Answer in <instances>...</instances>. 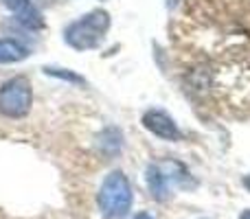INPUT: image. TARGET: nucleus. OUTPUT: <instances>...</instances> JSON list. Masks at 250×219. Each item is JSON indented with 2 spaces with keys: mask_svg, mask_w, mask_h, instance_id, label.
<instances>
[{
  "mask_svg": "<svg viewBox=\"0 0 250 219\" xmlns=\"http://www.w3.org/2000/svg\"><path fill=\"white\" fill-rule=\"evenodd\" d=\"M110 29V13L104 9L86 13L83 18L70 22L64 31V40L75 51H92L104 42L105 33Z\"/></svg>",
  "mask_w": 250,
  "mask_h": 219,
  "instance_id": "nucleus-1",
  "label": "nucleus"
},
{
  "mask_svg": "<svg viewBox=\"0 0 250 219\" xmlns=\"http://www.w3.org/2000/svg\"><path fill=\"white\" fill-rule=\"evenodd\" d=\"M132 184L123 171H112L105 176L97 195L99 211L105 219H123L132 208Z\"/></svg>",
  "mask_w": 250,
  "mask_h": 219,
  "instance_id": "nucleus-2",
  "label": "nucleus"
},
{
  "mask_svg": "<svg viewBox=\"0 0 250 219\" xmlns=\"http://www.w3.org/2000/svg\"><path fill=\"white\" fill-rule=\"evenodd\" d=\"M33 103V88L24 75L7 79L0 86V114L7 119H24Z\"/></svg>",
  "mask_w": 250,
  "mask_h": 219,
  "instance_id": "nucleus-3",
  "label": "nucleus"
},
{
  "mask_svg": "<svg viewBox=\"0 0 250 219\" xmlns=\"http://www.w3.org/2000/svg\"><path fill=\"white\" fill-rule=\"evenodd\" d=\"M143 127L147 129V132H151L154 136L163 138V140H180L182 138V132L180 127H178V123L173 120L171 114H167L165 110H147L145 114H143Z\"/></svg>",
  "mask_w": 250,
  "mask_h": 219,
  "instance_id": "nucleus-4",
  "label": "nucleus"
},
{
  "mask_svg": "<svg viewBox=\"0 0 250 219\" xmlns=\"http://www.w3.org/2000/svg\"><path fill=\"white\" fill-rule=\"evenodd\" d=\"M147 186H149L151 195H154L156 199H167L171 180H169V176L165 173V169L160 167V164H151V167L147 169Z\"/></svg>",
  "mask_w": 250,
  "mask_h": 219,
  "instance_id": "nucleus-5",
  "label": "nucleus"
},
{
  "mask_svg": "<svg viewBox=\"0 0 250 219\" xmlns=\"http://www.w3.org/2000/svg\"><path fill=\"white\" fill-rule=\"evenodd\" d=\"M29 57V48L20 44L18 40L0 38V64H13V61H22Z\"/></svg>",
  "mask_w": 250,
  "mask_h": 219,
  "instance_id": "nucleus-6",
  "label": "nucleus"
},
{
  "mask_svg": "<svg viewBox=\"0 0 250 219\" xmlns=\"http://www.w3.org/2000/svg\"><path fill=\"white\" fill-rule=\"evenodd\" d=\"M97 145L104 149V154L108 156H117L119 151H121V145H123V138H121V132L114 127H108L105 132L99 134V142Z\"/></svg>",
  "mask_w": 250,
  "mask_h": 219,
  "instance_id": "nucleus-7",
  "label": "nucleus"
},
{
  "mask_svg": "<svg viewBox=\"0 0 250 219\" xmlns=\"http://www.w3.org/2000/svg\"><path fill=\"white\" fill-rule=\"evenodd\" d=\"M18 20H20L22 26H26V29H33V31H40L44 29V20L42 16H40V11L33 7V4H26L22 11H18Z\"/></svg>",
  "mask_w": 250,
  "mask_h": 219,
  "instance_id": "nucleus-8",
  "label": "nucleus"
},
{
  "mask_svg": "<svg viewBox=\"0 0 250 219\" xmlns=\"http://www.w3.org/2000/svg\"><path fill=\"white\" fill-rule=\"evenodd\" d=\"M48 75H53V77H60V79H66V81H73V83H86L83 81V77H79V75L70 73V70L66 68H46Z\"/></svg>",
  "mask_w": 250,
  "mask_h": 219,
  "instance_id": "nucleus-9",
  "label": "nucleus"
},
{
  "mask_svg": "<svg viewBox=\"0 0 250 219\" xmlns=\"http://www.w3.org/2000/svg\"><path fill=\"white\" fill-rule=\"evenodd\" d=\"M0 2H2L9 11H16L18 13V11H22V9L29 4V0H0Z\"/></svg>",
  "mask_w": 250,
  "mask_h": 219,
  "instance_id": "nucleus-10",
  "label": "nucleus"
},
{
  "mask_svg": "<svg viewBox=\"0 0 250 219\" xmlns=\"http://www.w3.org/2000/svg\"><path fill=\"white\" fill-rule=\"evenodd\" d=\"M134 219H154V217H149V215H147V213H138V215L134 217Z\"/></svg>",
  "mask_w": 250,
  "mask_h": 219,
  "instance_id": "nucleus-11",
  "label": "nucleus"
},
{
  "mask_svg": "<svg viewBox=\"0 0 250 219\" xmlns=\"http://www.w3.org/2000/svg\"><path fill=\"white\" fill-rule=\"evenodd\" d=\"M244 184H246L248 189H250V176H248V178H244Z\"/></svg>",
  "mask_w": 250,
  "mask_h": 219,
  "instance_id": "nucleus-12",
  "label": "nucleus"
},
{
  "mask_svg": "<svg viewBox=\"0 0 250 219\" xmlns=\"http://www.w3.org/2000/svg\"><path fill=\"white\" fill-rule=\"evenodd\" d=\"M242 219H250V213H244V215H242Z\"/></svg>",
  "mask_w": 250,
  "mask_h": 219,
  "instance_id": "nucleus-13",
  "label": "nucleus"
},
{
  "mask_svg": "<svg viewBox=\"0 0 250 219\" xmlns=\"http://www.w3.org/2000/svg\"><path fill=\"white\" fill-rule=\"evenodd\" d=\"M40 2H42V4H51V0H40Z\"/></svg>",
  "mask_w": 250,
  "mask_h": 219,
  "instance_id": "nucleus-14",
  "label": "nucleus"
}]
</instances>
